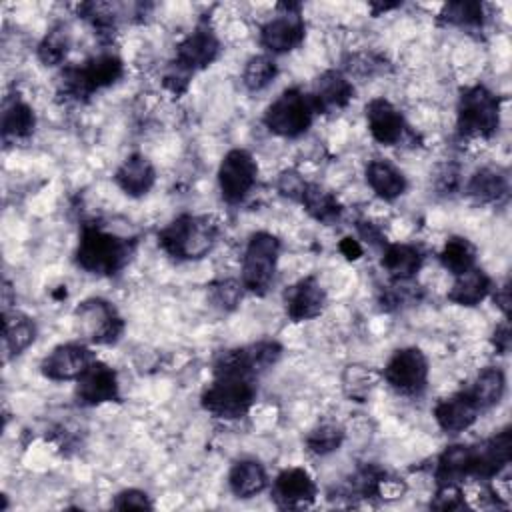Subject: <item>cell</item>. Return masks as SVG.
<instances>
[{
  "instance_id": "21",
  "label": "cell",
  "mask_w": 512,
  "mask_h": 512,
  "mask_svg": "<svg viewBox=\"0 0 512 512\" xmlns=\"http://www.w3.org/2000/svg\"><path fill=\"white\" fill-rule=\"evenodd\" d=\"M480 408L474 402V398L470 396V392L458 390L452 396L442 398L436 406H434V420L440 426L442 432L446 434H460L464 430H468L480 416Z\"/></svg>"
},
{
  "instance_id": "10",
  "label": "cell",
  "mask_w": 512,
  "mask_h": 512,
  "mask_svg": "<svg viewBox=\"0 0 512 512\" xmlns=\"http://www.w3.org/2000/svg\"><path fill=\"white\" fill-rule=\"evenodd\" d=\"M428 372V358L424 352L416 346H406L388 358L382 376L394 392L402 396H418L428 384Z\"/></svg>"
},
{
  "instance_id": "33",
  "label": "cell",
  "mask_w": 512,
  "mask_h": 512,
  "mask_svg": "<svg viewBox=\"0 0 512 512\" xmlns=\"http://www.w3.org/2000/svg\"><path fill=\"white\" fill-rule=\"evenodd\" d=\"M70 46H72L70 28L66 24H56L40 40L36 54L44 66H60L68 56Z\"/></svg>"
},
{
  "instance_id": "41",
  "label": "cell",
  "mask_w": 512,
  "mask_h": 512,
  "mask_svg": "<svg viewBox=\"0 0 512 512\" xmlns=\"http://www.w3.org/2000/svg\"><path fill=\"white\" fill-rule=\"evenodd\" d=\"M344 388H346V394L352 396V398H366L370 388H372V378H370V372L362 366H348L346 374H344Z\"/></svg>"
},
{
  "instance_id": "31",
  "label": "cell",
  "mask_w": 512,
  "mask_h": 512,
  "mask_svg": "<svg viewBox=\"0 0 512 512\" xmlns=\"http://www.w3.org/2000/svg\"><path fill=\"white\" fill-rule=\"evenodd\" d=\"M300 204L320 224H332L342 214V204L336 194L320 184H306L300 196Z\"/></svg>"
},
{
  "instance_id": "17",
  "label": "cell",
  "mask_w": 512,
  "mask_h": 512,
  "mask_svg": "<svg viewBox=\"0 0 512 512\" xmlns=\"http://www.w3.org/2000/svg\"><path fill=\"white\" fill-rule=\"evenodd\" d=\"M366 124L372 138L382 146H396L408 134L402 112L386 98H374L366 104Z\"/></svg>"
},
{
  "instance_id": "12",
  "label": "cell",
  "mask_w": 512,
  "mask_h": 512,
  "mask_svg": "<svg viewBox=\"0 0 512 512\" xmlns=\"http://www.w3.org/2000/svg\"><path fill=\"white\" fill-rule=\"evenodd\" d=\"M282 12L260 28V44L270 54H286L296 50L306 36V24L300 16V4H280Z\"/></svg>"
},
{
  "instance_id": "36",
  "label": "cell",
  "mask_w": 512,
  "mask_h": 512,
  "mask_svg": "<svg viewBox=\"0 0 512 512\" xmlns=\"http://www.w3.org/2000/svg\"><path fill=\"white\" fill-rule=\"evenodd\" d=\"M278 76V66L270 54L252 56L242 72V84L248 92H260L268 88Z\"/></svg>"
},
{
  "instance_id": "34",
  "label": "cell",
  "mask_w": 512,
  "mask_h": 512,
  "mask_svg": "<svg viewBox=\"0 0 512 512\" xmlns=\"http://www.w3.org/2000/svg\"><path fill=\"white\" fill-rule=\"evenodd\" d=\"M440 262L450 274L458 276L476 266V246L464 236H452L440 252Z\"/></svg>"
},
{
  "instance_id": "19",
  "label": "cell",
  "mask_w": 512,
  "mask_h": 512,
  "mask_svg": "<svg viewBox=\"0 0 512 512\" xmlns=\"http://www.w3.org/2000/svg\"><path fill=\"white\" fill-rule=\"evenodd\" d=\"M326 306V292L318 278L306 276L294 282L284 292V310L292 322L312 320L322 314Z\"/></svg>"
},
{
  "instance_id": "1",
  "label": "cell",
  "mask_w": 512,
  "mask_h": 512,
  "mask_svg": "<svg viewBox=\"0 0 512 512\" xmlns=\"http://www.w3.org/2000/svg\"><path fill=\"white\" fill-rule=\"evenodd\" d=\"M136 242L100 226L86 224L82 228L74 260L88 274L114 276L132 260Z\"/></svg>"
},
{
  "instance_id": "26",
  "label": "cell",
  "mask_w": 512,
  "mask_h": 512,
  "mask_svg": "<svg viewBox=\"0 0 512 512\" xmlns=\"http://www.w3.org/2000/svg\"><path fill=\"white\" fill-rule=\"evenodd\" d=\"M472 476V444L448 446L436 460L434 478L438 484H462Z\"/></svg>"
},
{
  "instance_id": "40",
  "label": "cell",
  "mask_w": 512,
  "mask_h": 512,
  "mask_svg": "<svg viewBox=\"0 0 512 512\" xmlns=\"http://www.w3.org/2000/svg\"><path fill=\"white\" fill-rule=\"evenodd\" d=\"M414 278L410 280H394V284L384 292V298H382V306L384 308H400L404 304H412V302H418V284L412 282Z\"/></svg>"
},
{
  "instance_id": "23",
  "label": "cell",
  "mask_w": 512,
  "mask_h": 512,
  "mask_svg": "<svg viewBox=\"0 0 512 512\" xmlns=\"http://www.w3.org/2000/svg\"><path fill=\"white\" fill-rule=\"evenodd\" d=\"M36 128V114L32 106L22 100L18 94L8 96L2 104V118H0V132L6 144L20 142L32 136Z\"/></svg>"
},
{
  "instance_id": "35",
  "label": "cell",
  "mask_w": 512,
  "mask_h": 512,
  "mask_svg": "<svg viewBox=\"0 0 512 512\" xmlns=\"http://www.w3.org/2000/svg\"><path fill=\"white\" fill-rule=\"evenodd\" d=\"M440 20L448 26L458 28H482L484 22V6L474 0H456L444 4L440 12Z\"/></svg>"
},
{
  "instance_id": "13",
  "label": "cell",
  "mask_w": 512,
  "mask_h": 512,
  "mask_svg": "<svg viewBox=\"0 0 512 512\" xmlns=\"http://www.w3.org/2000/svg\"><path fill=\"white\" fill-rule=\"evenodd\" d=\"M220 40L208 24H198L180 44L176 46L174 66L184 70L186 74L200 72L214 64L220 56Z\"/></svg>"
},
{
  "instance_id": "8",
  "label": "cell",
  "mask_w": 512,
  "mask_h": 512,
  "mask_svg": "<svg viewBox=\"0 0 512 512\" xmlns=\"http://www.w3.org/2000/svg\"><path fill=\"white\" fill-rule=\"evenodd\" d=\"M314 106L310 94L300 88L284 90L264 112V126L282 138H298L312 126Z\"/></svg>"
},
{
  "instance_id": "39",
  "label": "cell",
  "mask_w": 512,
  "mask_h": 512,
  "mask_svg": "<svg viewBox=\"0 0 512 512\" xmlns=\"http://www.w3.org/2000/svg\"><path fill=\"white\" fill-rule=\"evenodd\" d=\"M242 294L244 286L236 280H218L210 286V300L222 310H234L240 304Z\"/></svg>"
},
{
  "instance_id": "49",
  "label": "cell",
  "mask_w": 512,
  "mask_h": 512,
  "mask_svg": "<svg viewBox=\"0 0 512 512\" xmlns=\"http://www.w3.org/2000/svg\"><path fill=\"white\" fill-rule=\"evenodd\" d=\"M370 6H372V10H374V16H380V14H382V12H386V10L398 8V6H400V2H390V4H376V2H372Z\"/></svg>"
},
{
  "instance_id": "28",
  "label": "cell",
  "mask_w": 512,
  "mask_h": 512,
  "mask_svg": "<svg viewBox=\"0 0 512 512\" xmlns=\"http://www.w3.org/2000/svg\"><path fill=\"white\" fill-rule=\"evenodd\" d=\"M228 486L236 498H252L268 486V474L258 460H238L228 472Z\"/></svg>"
},
{
  "instance_id": "48",
  "label": "cell",
  "mask_w": 512,
  "mask_h": 512,
  "mask_svg": "<svg viewBox=\"0 0 512 512\" xmlns=\"http://www.w3.org/2000/svg\"><path fill=\"white\" fill-rule=\"evenodd\" d=\"M14 300H16V294H12V284L8 280H4V284H2V312L10 310Z\"/></svg>"
},
{
  "instance_id": "18",
  "label": "cell",
  "mask_w": 512,
  "mask_h": 512,
  "mask_svg": "<svg viewBox=\"0 0 512 512\" xmlns=\"http://www.w3.org/2000/svg\"><path fill=\"white\" fill-rule=\"evenodd\" d=\"M512 454V436L504 428L498 434L472 444V476L476 480H492L498 476L510 462Z\"/></svg>"
},
{
  "instance_id": "32",
  "label": "cell",
  "mask_w": 512,
  "mask_h": 512,
  "mask_svg": "<svg viewBox=\"0 0 512 512\" xmlns=\"http://www.w3.org/2000/svg\"><path fill=\"white\" fill-rule=\"evenodd\" d=\"M466 390L470 392V396L474 398L482 412L490 410L502 400L506 392V376L498 366H488L478 372V376Z\"/></svg>"
},
{
  "instance_id": "4",
  "label": "cell",
  "mask_w": 512,
  "mask_h": 512,
  "mask_svg": "<svg viewBox=\"0 0 512 512\" xmlns=\"http://www.w3.org/2000/svg\"><path fill=\"white\" fill-rule=\"evenodd\" d=\"M500 126V98L482 84L460 90L456 128L464 138H490Z\"/></svg>"
},
{
  "instance_id": "15",
  "label": "cell",
  "mask_w": 512,
  "mask_h": 512,
  "mask_svg": "<svg viewBox=\"0 0 512 512\" xmlns=\"http://www.w3.org/2000/svg\"><path fill=\"white\" fill-rule=\"evenodd\" d=\"M76 400L82 406H100L120 398L118 374L98 358L76 378Z\"/></svg>"
},
{
  "instance_id": "16",
  "label": "cell",
  "mask_w": 512,
  "mask_h": 512,
  "mask_svg": "<svg viewBox=\"0 0 512 512\" xmlns=\"http://www.w3.org/2000/svg\"><path fill=\"white\" fill-rule=\"evenodd\" d=\"M316 482L308 470L292 466L282 470L272 484V500L282 510H302L314 504Z\"/></svg>"
},
{
  "instance_id": "2",
  "label": "cell",
  "mask_w": 512,
  "mask_h": 512,
  "mask_svg": "<svg viewBox=\"0 0 512 512\" xmlns=\"http://www.w3.org/2000/svg\"><path fill=\"white\" fill-rule=\"evenodd\" d=\"M220 224L212 216L182 214L158 232V246L176 260H200L216 246Z\"/></svg>"
},
{
  "instance_id": "44",
  "label": "cell",
  "mask_w": 512,
  "mask_h": 512,
  "mask_svg": "<svg viewBox=\"0 0 512 512\" xmlns=\"http://www.w3.org/2000/svg\"><path fill=\"white\" fill-rule=\"evenodd\" d=\"M306 184H308V182H304V178H302L296 170H284V172H280V176H278L276 188H278V192H280L282 196L300 202V196H302Z\"/></svg>"
},
{
  "instance_id": "7",
  "label": "cell",
  "mask_w": 512,
  "mask_h": 512,
  "mask_svg": "<svg viewBox=\"0 0 512 512\" xmlns=\"http://www.w3.org/2000/svg\"><path fill=\"white\" fill-rule=\"evenodd\" d=\"M282 356V346L276 340H258L246 346L230 348L214 358V376H246L258 378L270 370Z\"/></svg>"
},
{
  "instance_id": "5",
  "label": "cell",
  "mask_w": 512,
  "mask_h": 512,
  "mask_svg": "<svg viewBox=\"0 0 512 512\" xmlns=\"http://www.w3.org/2000/svg\"><path fill=\"white\" fill-rule=\"evenodd\" d=\"M256 400V380L246 376H214L202 392V408L220 420H238L246 416Z\"/></svg>"
},
{
  "instance_id": "24",
  "label": "cell",
  "mask_w": 512,
  "mask_h": 512,
  "mask_svg": "<svg viewBox=\"0 0 512 512\" xmlns=\"http://www.w3.org/2000/svg\"><path fill=\"white\" fill-rule=\"evenodd\" d=\"M364 174H366V182L372 188V192L386 202L400 198L408 188V180H406L404 172L400 168H396L386 158L370 160Z\"/></svg>"
},
{
  "instance_id": "45",
  "label": "cell",
  "mask_w": 512,
  "mask_h": 512,
  "mask_svg": "<svg viewBox=\"0 0 512 512\" xmlns=\"http://www.w3.org/2000/svg\"><path fill=\"white\" fill-rule=\"evenodd\" d=\"M492 344L496 348L498 354H506L510 348V326L508 320H504L502 324H498L492 332Z\"/></svg>"
},
{
  "instance_id": "42",
  "label": "cell",
  "mask_w": 512,
  "mask_h": 512,
  "mask_svg": "<svg viewBox=\"0 0 512 512\" xmlns=\"http://www.w3.org/2000/svg\"><path fill=\"white\" fill-rule=\"evenodd\" d=\"M432 508L438 510H462L466 508L464 494L460 490V484H438L436 496L430 502Z\"/></svg>"
},
{
  "instance_id": "14",
  "label": "cell",
  "mask_w": 512,
  "mask_h": 512,
  "mask_svg": "<svg viewBox=\"0 0 512 512\" xmlns=\"http://www.w3.org/2000/svg\"><path fill=\"white\" fill-rule=\"evenodd\" d=\"M94 352L82 342H66L52 348L40 362V372L52 382L76 380L92 362Z\"/></svg>"
},
{
  "instance_id": "43",
  "label": "cell",
  "mask_w": 512,
  "mask_h": 512,
  "mask_svg": "<svg viewBox=\"0 0 512 512\" xmlns=\"http://www.w3.org/2000/svg\"><path fill=\"white\" fill-rule=\"evenodd\" d=\"M112 508H116V510H152L154 504L144 490L128 488L114 496Z\"/></svg>"
},
{
  "instance_id": "6",
  "label": "cell",
  "mask_w": 512,
  "mask_h": 512,
  "mask_svg": "<svg viewBox=\"0 0 512 512\" xmlns=\"http://www.w3.org/2000/svg\"><path fill=\"white\" fill-rule=\"evenodd\" d=\"M280 256V240L270 232H254L246 244L242 256L240 282L244 290L264 296L276 276V264Z\"/></svg>"
},
{
  "instance_id": "47",
  "label": "cell",
  "mask_w": 512,
  "mask_h": 512,
  "mask_svg": "<svg viewBox=\"0 0 512 512\" xmlns=\"http://www.w3.org/2000/svg\"><path fill=\"white\" fill-rule=\"evenodd\" d=\"M340 252H342L348 260H356L358 256H362V246H360V242L354 240V238H344V240L340 242Z\"/></svg>"
},
{
  "instance_id": "22",
  "label": "cell",
  "mask_w": 512,
  "mask_h": 512,
  "mask_svg": "<svg viewBox=\"0 0 512 512\" xmlns=\"http://www.w3.org/2000/svg\"><path fill=\"white\" fill-rule=\"evenodd\" d=\"M114 182L124 194L140 198L152 190L156 182V170L144 154H130L114 172Z\"/></svg>"
},
{
  "instance_id": "3",
  "label": "cell",
  "mask_w": 512,
  "mask_h": 512,
  "mask_svg": "<svg viewBox=\"0 0 512 512\" xmlns=\"http://www.w3.org/2000/svg\"><path fill=\"white\" fill-rule=\"evenodd\" d=\"M122 74H124L122 60L112 52H104L88 58L82 64L66 66L60 74L58 88L66 98L86 100L94 92L118 82Z\"/></svg>"
},
{
  "instance_id": "46",
  "label": "cell",
  "mask_w": 512,
  "mask_h": 512,
  "mask_svg": "<svg viewBox=\"0 0 512 512\" xmlns=\"http://www.w3.org/2000/svg\"><path fill=\"white\" fill-rule=\"evenodd\" d=\"M494 300H496L498 308L502 310L504 318H508V312H510V282H508V280H506L502 286H498V288H496Z\"/></svg>"
},
{
  "instance_id": "37",
  "label": "cell",
  "mask_w": 512,
  "mask_h": 512,
  "mask_svg": "<svg viewBox=\"0 0 512 512\" xmlns=\"http://www.w3.org/2000/svg\"><path fill=\"white\" fill-rule=\"evenodd\" d=\"M344 428L340 424H334V422H324V424H318L316 428H312L304 440L306 444V450L314 456H328L332 452H336L342 442H344Z\"/></svg>"
},
{
  "instance_id": "30",
  "label": "cell",
  "mask_w": 512,
  "mask_h": 512,
  "mask_svg": "<svg viewBox=\"0 0 512 512\" xmlns=\"http://www.w3.org/2000/svg\"><path fill=\"white\" fill-rule=\"evenodd\" d=\"M422 252L412 244H388L382 254V268L392 280H410L422 268Z\"/></svg>"
},
{
  "instance_id": "38",
  "label": "cell",
  "mask_w": 512,
  "mask_h": 512,
  "mask_svg": "<svg viewBox=\"0 0 512 512\" xmlns=\"http://www.w3.org/2000/svg\"><path fill=\"white\" fill-rule=\"evenodd\" d=\"M78 14L96 30L98 36H110L116 28V16L110 4L102 2H86L78 6Z\"/></svg>"
},
{
  "instance_id": "11",
  "label": "cell",
  "mask_w": 512,
  "mask_h": 512,
  "mask_svg": "<svg viewBox=\"0 0 512 512\" xmlns=\"http://www.w3.org/2000/svg\"><path fill=\"white\" fill-rule=\"evenodd\" d=\"M258 176V164L254 156L244 148H232L224 154L218 166L220 196L228 204H240L254 188Z\"/></svg>"
},
{
  "instance_id": "27",
  "label": "cell",
  "mask_w": 512,
  "mask_h": 512,
  "mask_svg": "<svg viewBox=\"0 0 512 512\" xmlns=\"http://www.w3.org/2000/svg\"><path fill=\"white\" fill-rule=\"evenodd\" d=\"M492 292V280L482 268H470L454 276V284L448 290V300L458 306H478Z\"/></svg>"
},
{
  "instance_id": "29",
  "label": "cell",
  "mask_w": 512,
  "mask_h": 512,
  "mask_svg": "<svg viewBox=\"0 0 512 512\" xmlns=\"http://www.w3.org/2000/svg\"><path fill=\"white\" fill-rule=\"evenodd\" d=\"M508 176L500 168H480L466 184V194L482 204L500 202L508 196Z\"/></svg>"
},
{
  "instance_id": "25",
  "label": "cell",
  "mask_w": 512,
  "mask_h": 512,
  "mask_svg": "<svg viewBox=\"0 0 512 512\" xmlns=\"http://www.w3.org/2000/svg\"><path fill=\"white\" fill-rule=\"evenodd\" d=\"M36 340V324L18 310L2 312V350L4 358L22 354Z\"/></svg>"
},
{
  "instance_id": "9",
  "label": "cell",
  "mask_w": 512,
  "mask_h": 512,
  "mask_svg": "<svg viewBox=\"0 0 512 512\" xmlns=\"http://www.w3.org/2000/svg\"><path fill=\"white\" fill-rule=\"evenodd\" d=\"M76 330L90 342L108 346L120 340L124 320L118 310L104 298H88L74 310Z\"/></svg>"
},
{
  "instance_id": "20",
  "label": "cell",
  "mask_w": 512,
  "mask_h": 512,
  "mask_svg": "<svg viewBox=\"0 0 512 512\" xmlns=\"http://www.w3.org/2000/svg\"><path fill=\"white\" fill-rule=\"evenodd\" d=\"M354 98L352 82L340 70L322 72L312 86L310 100L316 114H334L344 110Z\"/></svg>"
}]
</instances>
